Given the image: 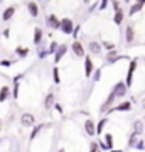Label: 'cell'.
<instances>
[{"label":"cell","mask_w":145,"mask_h":152,"mask_svg":"<svg viewBox=\"0 0 145 152\" xmlns=\"http://www.w3.org/2000/svg\"><path fill=\"white\" fill-rule=\"evenodd\" d=\"M37 56H39V59H44L46 56H49V51L47 49H41V51H37Z\"/></svg>","instance_id":"38"},{"label":"cell","mask_w":145,"mask_h":152,"mask_svg":"<svg viewBox=\"0 0 145 152\" xmlns=\"http://www.w3.org/2000/svg\"><path fill=\"white\" fill-rule=\"evenodd\" d=\"M14 64V61H10V59H2L0 61V66H4V68H9V66H12Z\"/></svg>","instance_id":"41"},{"label":"cell","mask_w":145,"mask_h":152,"mask_svg":"<svg viewBox=\"0 0 145 152\" xmlns=\"http://www.w3.org/2000/svg\"><path fill=\"white\" fill-rule=\"evenodd\" d=\"M91 80H93V83H98L100 80H101V68H96V69L93 71Z\"/></svg>","instance_id":"31"},{"label":"cell","mask_w":145,"mask_h":152,"mask_svg":"<svg viewBox=\"0 0 145 152\" xmlns=\"http://www.w3.org/2000/svg\"><path fill=\"white\" fill-rule=\"evenodd\" d=\"M54 108H56V112H58V113H63V107H61L59 103H54Z\"/></svg>","instance_id":"43"},{"label":"cell","mask_w":145,"mask_h":152,"mask_svg":"<svg viewBox=\"0 0 145 152\" xmlns=\"http://www.w3.org/2000/svg\"><path fill=\"white\" fill-rule=\"evenodd\" d=\"M110 152H123V151H118V149H113V151H110Z\"/></svg>","instance_id":"47"},{"label":"cell","mask_w":145,"mask_h":152,"mask_svg":"<svg viewBox=\"0 0 145 152\" xmlns=\"http://www.w3.org/2000/svg\"><path fill=\"white\" fill-rule=\"evenodd\" d=\"M39 2H41V0H39Z\"/></svg>","instance_id":"57"},{"label":"cell","mask_w":145,"mask_h":152,"mask_svg":"<svg viewBox=\"0 0 145 152\" xmlns=\"http://www.w3.org/2000/svg\"><path fill=\"white\" fill-rule=\"evenodd\" d=\"M0 144H2V139H0Z\"/></svg>","instance_id":"52"},{"label":"cell","mask_w":145,"mask_h":152,"mask_svg":"<svg viewBox=\"0 0 145 152\" xmlns=\"http://www.w3.org/2000/svg\"><path fill=\"white\" fill-rule=\"evenodd\" d=\"M0 4H2V0H0Z\"/></svg>","instance_id":"54"},{"label":"cell","mask_w":145,"mask_h":152,"mask_svg":"<svg viewBox=\"0 0 145 152\" xmlns=\"http://www.w3.org/2000/svg\"><path fill=\"white\" fill-rule=\"evenodd\" d=\"M115 100H117V96H115V93L110 91V95L106 96V100L101 103V107H100V113H106L108 110L113 107V103H115Z\"/></svg>","instance_id":"9"},{"label":"cell","mask_w":145,"mask_h":152,"mask_svg":"<svg viewBox=\"0 0 145 152\" xmlns=\"http://www.w3.org/2000/svg\"><path fill=\"white\" fill-rule=\"evenodd\" d=\"M122 59H128V56L118 54L117 49H113V51H108L106 56H105V64H115L117 61H122Z\"/></svg>","instance_id":"3"},{"label":"cell","mask_w":145,"mask_h":152,"mask_svg":"<svg viewBox=\"0 0 145 152\" xmlns=\"http://www.w3.org/2000/svg\"><path fill=\"white\" fill-rule=\"evenodd\" d=\"M46 24H47L49 29H52V31H59L61 27V19L56 14H49L47 17H46Z\"/></svg>","instance_id":"7"},{"label":"cell","mask_w":145,"mask_h":152,"mask_svg":"<svg viewBox=\"0 0 145 152\" xmlns=\"http://www.w3.org/2000/svg\"><path fill=\"white\" fill-rule=\"evenodd\" d=\"M2 36H4L5 39H9V37H10V29H9V27H7V29H4V32H2Z\"/></svg>","instance_id":"42"},{"label":"cell","mask_w":145,"mask_h":152,"mask_svg":"<svg viewBox=\"0 0 145 152\" xmlns=\"http://www.w3.org/2000/svg\"><path fill=\"white\" fill-rule=\"evenodd\" d=\"M15 10H17L15 5H9L5 10L2 12V20H4V22H10L12 17L15 15Z\"/></svg>","instance_id":"16"},{"label":"cell","mask_w":145,"mask_h":152,"mask_svg":"<svg viewBox=\"0 0 145 152\" xmlns=\"http://www.w3.org/2000/svg\"><path fill=\"white\" fill-rule=\"evenodd\" d=\"M68 44H59V48H58V51L54 53V64H58L63 58H64L66 54H68Z\"/></svg>","instance_id":"14"},{"label":"cell","mask_w":145,"mask_h":152,"mask_svg":"<svg viewBox=\"0 0 145 152\" xmlns=\"http://www.w3.org/2000/svg\"><path fill=\"white\" fill-rule=\"evenodd\" d=\"M22 76H24V75H17L15 78H14V81H20V80H22Z\"/></svg>","instance_id":"44"},{"label":"cell","mask_w":145,"mask_h":152,"mask_svg":"<svg viewBox=\"0 0 145 152\" xmlns=\"http://www.w3.org/2000/svg\"><path fill=\"white\" fill-rule=\"evenodd\" d=\"M52 80H54V83H56V85H59V83H61L59 68H58V66H54V68H52Z\"/></svg>","instance_id":"30"},{"label":"cell","mask_w":145,"mask_h":152,"mask_svg":"<svg viewBox=\"0 0 145 152\" xmlns=\"http://www.w3.org/2000/svg\"><path fill=\"white\" fill-rule=\"evenodd\" d=\"M98 145H100V149H101L103 152H108V147H106V144H105V140H103V139H98Z\"/></svg>","instance_id":"37"},{"label":"cell","mask_w":145,"mask_h":152,"mask_svg":"<svg viewBox=\"0 0 145 152\" xmlns=\"http://www.w3.org/2000/svg\"><path fill=\"white\" fill-rule=\"evenodd\" d=\"M58 152H66V151H64V149H59V151H58Z\"/></svg>","instance_id":"51"},{"label":"cell","mask_w":145,"mask_h":152,"mask_svg":"<svg viewBox=\"0 0 145 152\" xmlns=\"http://www.w3.org/2000/svg\"><path fill=\"white\" fill-rule=\"evenodd\" d=\"M135 37H137L135 27L132 26V24H128V26L125 27V42L128 44V46H132V44L135 42Z\"/></svg>","instance_id":"10"},{"label":"cell","mask_w":145,"mask_h":152,"mask_svg":"<svg viewBox=\"0 0 145 152\" xmlns=\"http://www.w3.org/2000/svg\"><path fill=\"white\" fill-rule=\"evenodd\" d=\"M46 127V125H42V124H39V125H34L32 127V132H31V135H29V140L31 142H34L36 139H37V135L42 132V129Z\"/></svg>","instance_id":"21"},{"label":"cell","mask_w":145,"mask_h":152,"mask_svg":"<svg viewBox=\"0 0 145 152\" xmlns=\"http://www.w3.org/2000/svg\"><path fill=\"white\" fill-rule=\"evenodd\" d=\"M125 4H132V0H123Z\"/></svg>","instance_id":"49"},{"label":"cell","mask_w":145,"mask_h":152,"mask_svg":"<svg viewBox=\"0 0 145 152\" xmlns=\"http://www.w3.org/2000/svg\"><path fill=\"white\" fill-rule=\"evenodd\" d=\"M144 61H145V56H144Z\"/></svg>","instance_id":"53"},{"label":"cell","mask_w":145,"mask_h":152,"mask_svg":"<svg viewBox=\"0 0 145 152\" xmlns=\"http://www.w3.org/2000/svg\"><path fill=\"white\" fill-rule=\"evenodd\" d=\"M90 152H101V149H100V145H98L96 140L90 142Z\"/></svg>","instance_id":"33"},{"label":"cell","mask_w":145,"mask_h":152,"mask_svg":"<svg viewBox=\"0 0 145 152\" xmlns=\"http://www.w3.org/2000/svg\"><path fill=\"white\" fill-rule=\"evenodd\" d=\"M9 98H10V88L7 86V85H4V86L0 88V103L7 102Z\"/></svg>","instance_id":"22"},{"label":"cell","mask_w":145,"mask_h":152,"mask_svg":"<svg viewBox=\"0 0 145 152\" xmlns=\"http://www.w3.org/2000/svg\"><path fill=\"white\" fill-rule=\"evenodd\" d=\"M79 32H81V26H76V27H74V31H73V34H71L74 41H78V37H79Z\"/></svg>","instance_id":"35"},{"label":"cell","mask_w":145,"mask_h":152,"mask_svg":"<svg viewBox=\"0 0 145 152\" xmlns=\"http://www.w3.org/2000/svg\"><path fill=\"white\" fill-rule=\"evenodd\" d=\"M14 53H15V56L19 58V59H24V58H27L29 56V48H24V46H17L15 49H14Z\"/></svg>","instance_id":"20"},{"label":"cell","mask_w":145,"mask_h":152,"mask_svg":"<svg viewBox=\"0 0 145 152\" xmlns=\"http://www.w3.org/2000/svg\"><path fill=\"white\" fill-rule=\"evenodd\" d=\"M47 2H51V0H47Z\"/></svg>","instance_id":"55"},{"label":"cell","mask_w":145,"mask_h":152,"mask_svg":"<svg viewBox=\"0 0 145 152\" xmlns=\"http://www.w3.org/2000/svg\"><path fill=\"white\" fill-rule=\"evenodd\" d=\"M74 22H73V19H69V17H63L61 19V27L59 31L63 34H66V36H69V34H73V31H74Z\"/></svg>","instance_id":"2"},{"label":"cell","mask_w":145,"mask_h":152,"mask_svg":"<svg viewBox=\"0 0 145 152\" xmlns=\"http://www.w3.org/2000/svg\"><path fill=\"white\" fill-rule=\"evenodd\" d=\"M135 2H138V4H144V5H145V0H135Z\"/></svg>","instance_id":"46"},{"label":"cell","mask_w":145,"mask_h":152,"mask_svg":"<svg viewBox=\"0 0 145 152\" xmlns=\"http://www.w3.org/2000/svg\"><path fill=\"white\" fill-rule=\"evenodd\" d=\"M83 2H85V4H91V0H83Z\"/></svg>","instance_id":"48"},{"label":"cell","mask_w":145,"mask_h":152,"mask_svg":"<svg viewBox=\"0 0 145 152\" xmlns=\"http://www.w3.org/2000/svg\"><path fill=\"white\" fill-rule=\"evenodd\" d=\"M19 122H20L22 127H26V129H31V127H34V125H36V117H34L31 112H24V113L20 115Z\"/></svg>","instance_id":"5"},{"label":"cell","mask_w":145,"mask_h":152,"mask_svg":"<svg viewBox=\"0 0 145 152\" xmlns=\"http://www.w3.org/2000/svg\"><path fill=\"white\" fill-rule=\"evenodd\" d=\"M106 125H108V117H103V118H101V120H100V122L96 124V135H101Z\"/></svg>","instance_id":"26"},{"label":"cell","mask_w":145,"mask_h":152,"mask_svg":"<svg viewBox=\"0 0 145 152\" xmlns=\"http://www.w3.org/2000/svg\"><path fill=\"white\" fill-rule=\"evenodd\" d=\"M137 66H138V59L137 58L130 59L128 69H127V78H125V83H127L128 88H132V85H133V75H135V71H137Z\"/></svg>","instance_id":"1"},{"label":"cell","mask_w":145,"mask_h":152,"mask_svg":"<svg viewBox=\"0 0 145 152\" xmlns=\"http://www.w3.org/2000/svg\"><path fill=\"white\" fill-rule=\"evenodd\" d=\"M142 9H144V4H138V2H135V4H132L128 9V15L133 17L135 14H138V12H142Z\"/></svg>","instance_id":"23"},{"label":"cell","mask_w":145,"mask_h":152,"mask_svg":"<svg viewBox=\"0 0 145 152\" xmlns=\"http://www.w3.org/2000/svg\"><path fill=\"white\" fill-rule=\"evenodd\" d=\"M135 149H137V151H144V149H145V139H138V142H137Z\"/></svg>","instance_id":"36"},{"label":"cell","mask_w":145,"mask_h":152,"mask_svg":"<svg viewBox=\"0 0 145 152\" xmlns=\"http://www.w3.org/2000/svg\"><path fill=\"white\" fill-rule=\"evenodd\" d=\"M132 110V102L130 100H123V102H120L118 105H113L111 108L106 112V115L113 113V112H130Z\"/></svg>","instance_id":"6"},{"label":"cell","mask_w":145,"mask_h":152,"mask_svg":"<svg viewBox=\"0 0 145 152\" xmlns=\"http://www.w3.org/2000/svg\"><path fill=\"white\" fill-rule=\"evenodd\" d=\"M95 69H96V68H95L93 58H91V56H85V76H86V78H91L93 71H95Z\"/></svg>","instance_id":"11"},{"label":"cell","mask_w":145,"mask_h":152,"mask_svg":"<svg viewBox=\"0 0 145 152\" xmlns=\"http://www.w3.org/2000/svg\"><path fill=\"white\" fill-rule=\"evenodd\" d=\"M58 48H59V42H58V41H52V42H51V46L47 48L49 54H54V53L58 51Z\"/></svg>","instance_id":"32"},{"label":"cell","mask_w":145,"mask_h":152,"mask_svg":"<svg viewBox=\"0 0 145 152\" xmlns=\"http://www.w3.org/2000/svg\"><path fill=\"white\" fill-rule=\"evenodd\" d=\"M142 107H144V108H145V100H144V102H142Z\"/></svg>","instance_id":"50"},{"label":"cell","mask_w":145,"mask_h":152,"mask_svg":"<svg viewBox=\"0 0 145 152\" xmlns=\"http://www.w3.org/2000/svg\"><path fill=\"white\" fill-rule=\"evenodd\" d=\"M42 37H44V31L42 27H34V36H32V42L37 46V48H41V44H42Z\"/></svg>","instance_id":"15"},{"label":"cell","mask_w":145,"mask_h":152,"mask_svg":"<svg viewBox=\"0 0 145 152\" xmlns=\"http://www.w3.org/2000/svg\"><path fill=\"white\" fill-rule=\"evenodd\" d=\"M111 91L115 93V96L117 98H125L127 96V91H128V86H127V83L125 81H117L113 85Z\"/></svg>","instance_id":"4"},{"label":"cell","mask_w":145,"mask_h":152,"mask_svg":"<svg viewBox=\"0 0 145 152\" xmlns=\"http://www.w3.org/2000/svg\"><path fill=\"white\" fill-rule=\"evenodd\" d=\"M101 46H103V49L105 51H113V49H117V44L115 42H111V41H101Z\"/></svg>","instance_id":"28"},{"label":"cell","mask_w":145,"mask_h":152,"mask_svg":"<svg viewBox=\"0 0 145 152\" xmlns=\"http://www.w3.org/2000/svg\"><path fill=\"white\" fill-rule=\"evenodd\" d=\"M88 49H90V53H91L93 56H100L103 51V46L101 42H98V41H91V42L88 44Z\"/></svg>","instance_id":"17"},{"label":"cell","mask_w":145,"mask_h":152,"mask_svg":"<svg viewBox=\"0 0 145 152\" xmlns=\"http://www.w3.org/2000/svg\"><path fill=\"white\" fill-rule=\"evenodd\" d=\"M71 49H73V54H74L76 58H85V56H86L85 46L81 44L79 39H78V41H73V42H71Z\"/></svg>","instance_id":"8"},{"label":"cell","mask_w":145,"mask_h":152,"mask_svg":"<svg viewBox=\"0 0 145 152\" xmlns=\"http://www.w3.org/2000/svg\"><path fill=\"white\" fill-rule=\"evenodd\" d=\"M85 132L88 137H95L96 135V124L93 122V118H86L85 120Z\"/></svg>","instance_id":"12"},{"label":"cell","mask_w":145,"mask_h":152,"mask_svg":"<svg viewBox=\"0 0 145 152\" xmlns=\"http://www.w3.org/2000/svg\"><path fill=\"white\" fill-rule=\"evenodd\" d=\"M103 140H105V144H106L108 151H113V144H115V139H113V134H110V132H106V134L103 135Z\"/></svg>","instance_id":"25"},{"label":"cell","mask_w":145,"mask_h":152,"mask_svg":"<svg viewBox=\"0 0 145 152\" xmlns=\"http://www.w3.org/2000/svg\"><path fill=\"white\" fill-rule=\"evenodd\" d=\"M108 5H110V0H100V7H98V9H100V10H105Z\"/></svg>","instance_id":"39"},{"label":"cell","mask_w":145,"mask_h":152,"mask_svg":"<svg viewBox=\"0 0 145 152\" xmlns=\"http://www.w3.org/2000/svg\"><path fill=\"white\" fill-rule=\"evenodd\" d=\"M144 130H145L144 122H142V120H135L133 125H132V132H133V134H137V135H142V134H144Z\"/></svg>","instance_id":"19"},{"label":"cell","mask_w":145,"mask_h":152,"mask_svg":"<svg viewBox=\"0 0 145 152\" xmlns=\"http://www.w3.org/2000/svg\"><path fill=\"white\" fill-rule=\"evenodd\" d=\"M27 12H29V15L32 17V19H36V17H39V4L37 2H34V0H27Z\"/></svg>","instance_id":"13"},{"label":"cell","mask_w":145,"mask_h":152,"mask_svg":"<svg viewBox=\"0 0 145 152\" xmlns=\"http://www.w3.org/2000/svg\"><path fill=\"white\" fill-rule=\"evenodd\" d=\"M19 88H20V83L14 81V85H12V98H14V100L19 98Z\"/></svg>","instance_id":"29"},{"label":"cell","mask_w":145,"mask_h":152,"mask_svg":"<svg viewBox=\"0 0 145 152\" xmlns=\"http://www.w3.org/2000/svg\"><path fill=\"white\" fill-rule=\"evenodd\" d=\"M138 139H140V135H137V134H130L128 135V140H127V147L128 149H135V145H137V142H138Z\"/></svg>","instance_id":"24"},{"label":"cell","mask_w":145,"mask_h":152,"mask_svg":"<svg viewBox=\"0 0 145 152\" xmlns=\"http://www.w3.org/2000/svg\"><path fill=\"white\" fill-rule=\"evenodd\" d=\"M125 20V12L123 10H118V12H115L113 14V22L117 24V26H122Z\"/></svg>","instance_id":"27"},{"label":"cell","mask_w":145,"mask_h":152,"mask_svg":"<svg viewBox=\"0 0 145 152\" xmlns=\"http://www.w3.org/2000/svg\"><path fill=\"white\" fill-rule=\"evenodd\" d=\"M2 129H4V122H2V118H0V132H2Z\"/></svg>","instance_id":"45"},{"label":"cell","mask_w":145,"mask_h":152,"mask_svg":"<svg viewBox=\"0 0 145 152\" xmlns=\"http://www.w3.org/2000/svg\"><path fill=\"white\" fill-rule=\"evenodd\" d=\"M144 152H145V149H144Z\"/></svg>","instance_id":"56"},{"label":"cell","mask_w":145,"mask_h":152,"mask_svg":"<svg viewBox=\"0 0 145 152\" xmlns=\"http://www.w3.org/2000/svg\"><path fill=\"white\" fill-rule=\"evenodd\" d=\"M98 7H100V0H96V2H93L91 5L88 7V12H93V10H96Z\"/></svg>","instance_id":"40"},{"label":"cell","mask_w":145,"mask_h":152,"mask_svg":"<svg viewBox=\"0 0 145 152\" xmlns=\"http://www.w3.org/2000/svg\"><path fill=\"white\" fill-rule=\"evenodd\" d=\"M54 103H56V96H54V93L52 91H49L47 95H46V98H44V108L46 110H51L54 107Z\"/></svg>","instance_id":"18"},{"label":"cell","mask_w":145,"mask_h":152,"mask_svg":"<svg viewBox=\"0 0 145 152\" xmlns=\"http://www.w3.org/2000/svg\"><path fill=\"white\" fill-rule=\"evenodd\" d=\"M110 4H111V7H113V10H115V12L122 10V7H120V2H118V0H110Z\"/></svg>","instance_id":"34"}]
</instances>
